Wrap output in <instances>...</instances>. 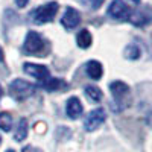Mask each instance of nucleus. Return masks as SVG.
<instances>
[{
  "instance_id": "nucleus-1",
  "label": "nucleus",
  "mask_w": 152,
  "mask_h": 152,
  "mask_svg": "<svg viewBox=\"0 0 152 152\" xmlns=\"http://www.w3.org/2000/svg\"><path fill=\"white\" fill-rule=\"evenodd\" d=\"M35 90H37L35 85H32L31 82L24 81V79H20V78L11 81L9 87H8V91H9L11 97L15 100H24V99L31 97L35 93Z\"/></svg>"
},
{
  "instance_id": "nucleus-2",
  "label": "nucleus",
  "mask_w": 152,
  "mask_h": 152,
  "mask_svg": "<svg viewBox=\"0 0 152 152\" xmlns=\"http://www.w3.org/2000/svg\"><path fill=\"white\" fill-rule=\"evenodd\" d=\"M56 12H58V3L56 2H49V3H44L41 6L35 8L31 12V18L37 24H44V23L52 21L56 15Z\"/></svg>"
},
{
  "instance_id": "nucleus-3",
  "label": "nucleus",
  "mask_w": 152,
  "mask_h": 152,
  "mask_svg": "<svg viewBox=\"0 0 152 152\" xmlns=\"http://www.w3.org/2000/svg\"><path fill=\"white\" fill-rule=\"evenodd\" d=\"M108 17H111L113 20H117V21H123V20H128L129 14H131V8L126 5L123 0H113L108 6L107 11Z\"/></svg>"
},
{
  "instance_id": "nucleus-4",
  "label": "nucleus",
  "mask_w": 152,
  "mask_h": 152,
  "mask_svg": "<svg viewBox=\"0 0 152 152\" xmlns=\"http://www.w3.org/2000/svg\"><path fill=\"white\" fill-rule=\"evenodd\" d=\"M131 24L137 28H143V26H148L149 23H152V8L151 6H142L138 9H131V14H129V18Z\"/></svg>"
},
{
  "instance_id": "nucleus-5",
  "label": "nucleus",
  "mask_w": 152,
  "mask_h": 152,
  "mask_svg": "<svg viewBox=\"0 0 152 152\" xmlns=\"http://www.w3.org/2000/svg\"><path fill=\"white\" fill-rule=\"evenodd\" d=\"M44 47V40L43 37L35 32V31H29L26 34V38H24V44H23V50L28 55H34L38 53L40 50Z\"/></svg>"
},
{
  "instance_id": "nucleus-6",
  "label": "nucleus",
  "mask_w": 152,
  "mask_h": 152,
  "mask_svg": "<svg viewBox=\"0 0 152 152\" xmlns=\"http://www.w3.org/2000/svg\"><path fill=\"white\" fill-rule=\"evenodd\" d=\"M107 119V114H105V110L104 108H96L93 110L91 113H88V116L84 122V128L87 132H93L96 131L100 125H102Z\"/></svg>"
},
{
  "instance_id": "nucleus-7",
  "label": "nucleus",
  "mask_w": 152,
  "mask_h": 152,
  "mask_svg": "<svg viewBox=\"0 0 152 152\" xmlns=\"http://www.w3.org/2000/svg\"><path fill=\"white\" fill-rule=\"evenodd\" d=\"M110 91H111L114 100H116V104L123 108L125 99L129 96V87L126 85L123 81H113L110 84Z\"/></svg>"
},
{
  "instance_id": "nucleus-8",
  "label": "nucleus",
  "mask_w": 152,
  "mask_h": 152,
  "mask_svg": "<svg viewBox=\"0 0 152 152\" xmlns=\"http://www.w3.org/2000/svg\"><path fill=\"white\" fill-rule=\"evenodd\" d=\"M23 69L28 75H31L32 78L38 79V81H47L50 78V72L46 66L43 64H34V62H24L23 64Z\"/></svg>"
},
{
  "instance_id": "nucleus-9",
  "label": "nucleus",
  "mask_w": 152,
  "mask_h": 152,
  "mask_svg": "<svg viewBox=\"0 0 152 152\" xmlns=\"http://www.w3.org/2000/svg\"><path fill=\"white\" fill-rule=\"evenodd\" d=\"M81 23V14L73 8H67V11L64 12V15L61 18V24L64 26L67 31L75 29L78 24Z\"/></svg>"
},
{
  "instance_id": "nucleus-10",
  "label": "nucleus",
  "mask_w": 152,
  "mask_h": 152,
  "mask_svg": "<svg viewBox=\"0 0 152 152\" xmlns=\"http://www.w3.org/2000/svg\"><path fill=\"white\" fill-rule=\"evenodd\" d=\"M66 114L70 119H78L82 114V104L78 97H69V100L66 102Z\"/></svg>"
},
{
  "instance_id": "nucleus-11",
  "label": "nucleus",
  "mask_w": 152,
  "mask_h": 152,
  "mask_svg": "<svg viewBox=\"0 0 152 152\" xmlns=\"http://www.w3.org/2000/svg\"><path fill=\"white\" fill-rule=\"evenodd\" d=\"M87 75L90 76L93 81H99L104 75V67L99 61H88L87 62Z\"/></svg>"
},
{
  "instance_id": "nucleus-12",
  "label": "nucleus",
  "mask_w": 152,
  "mask_h": 152,
  "mask_svg": "<svg viewBox=\"0 0 152 152\" xmlns=\"http://www.w3.org/2000/svg\"><path fill=\"white\" fill-rule=\"evenodd\" d=\"M93 43V38H91V34L88 29H82L76 34V44H78L81 49H88Z\"/></svg>"
},
{
  "instance_id": "nucleus-13",
  "label": "nucleus",
  "mask_w": 152,
  "mask_h": 152,
  "mask_svg": "<svg viewBox=\"0 0 152 152\" xmlns=\"http://www.w3.org/2000/svg\"><path fill=\"white\" fill-rule=\"evenodd\" d=\"M26 135H28V120L26 119H20L18 126H17V129L14 132V138L17 142H23L24 138H26Z\"/></svg>"
},
{
  "instance_id": "nucleus-14",
  "label": "nucleus",
  "mask_w": 152,
  "mask_h": 152,
  "mask_svg": "<svg viewBox=\"0 0 152 152\" xmlns=\"http://www.w3.org/2000/svg\"><path fill=\"white\" fill-rule=\"evenodd\" d=\"M43 87H44V90H47V91H55V90H61V88H66V84H64V81H61V79L49 78L47 81L43 82Z\"/></svg>"
},
{
  "instance_id": "nucleus-15",
  "label": "nucleus",
  "mask_w": 152,
  "mask_h": 152,
  "mask_svg": "<svg viewBox=\"0 0 152 152\" xmlns=\"http://www.w3.org/2000/svg\"><path fill=\"white\" fill-rule=\"evenodd\" d=\"M125 56L126 59H131V61H135L142 56V50L137 44H128L125 47Z\"/></svg>"
},
{
  "instance_id": "nucleus-16",
  "label": "nucleus",
  "mask_w": 152,
  "mask_h": 152,
  "mask_svg": "<svg viewBox=\"0 0 152 152\" xmlns=\"http://www.w3.org/2000/svg\"><path fill=\"white\" fill-rule=\"evenodd\" d=\"M0 129L5 131V132L12 129V116L6 111L0 113Z\"/></svg>"
},
{
  "instance_id": "nucleus-17",
  "label": "nucleus",
  "mask_w": 152,
  "mask_h": 152,
  "mask_svg": "<svg viewBox=\"0 0 152 152\" xmlns=\"http://www.w3.org/2000/svg\"><path fill=\"white\" fill-rule=\"evenodd\" d=\"M85 94L90 97L93 102H100V100H102V91H100V88H97L94 85L85 87Z\"/></svg>"
},
{
  "instance_id": "nucleus-18",
  "label": "nucleus",
  "mask_w": 152,
  "mask_h": 152,
  "mask_svg": "<svg viewBox=\"0 0 152 152\" xmlns=\"http://www.w3.org/2000/svg\"><path fill=\"white\" fill-rule=\"evenodd\" d=\"M104 2H105V0H81V3H82L84 6L90 8V9H93V11L99 9L100 6L104 5Z\"/></svg>"
},
{
  "instance_id": "nucleus-19",
  "label": "nucleus",
  "mask_w": 152,
  "mask_h": 152,
  "mask_svg": "<svg viewBox=\"0 0 152 152\" xmlns=\"http://www.w3.org/2000/svg\"><path fill=\"white\" fill-rule=\"evenodd\" d=\"M21 152H43V151L38 149V148H35V146H26V148L21 149Z\"/></svg>"
},
{
  "instance_id": "nucleus-20",
  "label": "nucleus",
  "mask_w": 152,
  "mask_h": 152,
  "mask_svg": "<svg viewBox=\"0 0 152 152\" xmlns=\"http://www.w3.org/2000/svg\"><path fill=\"white\" fill-rule=\"evenodd\" d=\"M29 3V0H15V5L18 6V8H24Z\"/></svg>"
},
{
  "instance_id": "nucleus-21",
  "label": "nucleus",
  "mask_w": 152,
  "mask_h": 152,
  "mask_svg": "<svg viewBox=\"0 0 152 152\" xmlns=\"http://www.w3.org/2000/svg\"><path fill=\"white\" fill-rule=\"evenodd\" d=\"M3 59V50H2V47H0V61Z\"/></svg>"
},
{
  "instance_id": "nucleus-22",
  "label": "nucleus",
  "mask_w": 152,
  "mask_h": 152,
  "mask_svg": "<svg viewBox=\"0 0 152 152\" xmlns=\"http://www.w3.org/2000/svg\"><path fill=\"white\" fill-rule=\"evenodd\" d=\"M2 94H3V88H2V85H0V97H2Z\"/></svg>"
},
{
  "instance_id": "nucleus-23",
  "label": "nucleus",
  "mask_w": 152,
  "mask_h": 152,
  "mask_svg": "<svg viewBox=\"0 0 152 152\" xmlns=\"http://www.w3.org/2000/svg\"><path fill=\"white\" fill-rule=\"evenodd\" d=\"M131 2H134V3H140V0H131Z\"/></svg>"
},
{
  "instance_id": "nucleus-24",
  "label": "nucleus",
  "mask_w": 152,
  "mask_h": 152,
  "mask_svg": "<svg viewBox=\"0 0 152 152\" xmlns=\"http://www.w3.org/2000/svg\"><path fill=\"white\" fill-rule=\"evenodd\" d=\"M6 152H14V151H12V149H8V151H6Z\"/></svg>"
},
{
  "instance_id": "nucleus-25",
  "label": "nucleus",
  "mask_w": 152,
  "mask_h": 152,
  "mask_svg": "<svg viewBox=\"0 0 152 152\" xmlns=\"http://www.w3.org/2000/svg\"><path fill=\"white\" fill-rule=\"evenodd\" d=\"M0 143H2V137H0Z\"/></svg>"
}]
</instances>
